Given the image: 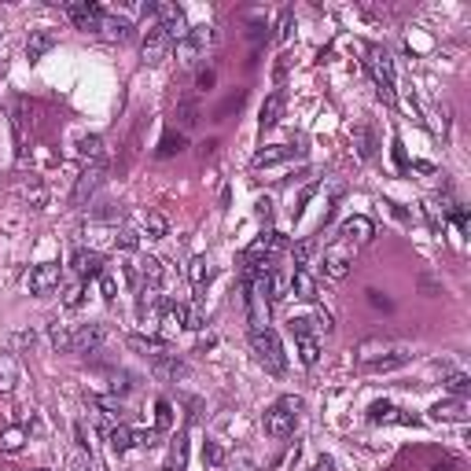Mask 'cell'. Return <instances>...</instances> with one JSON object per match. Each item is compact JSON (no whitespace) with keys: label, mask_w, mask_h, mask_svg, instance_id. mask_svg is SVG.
Returning <instances> with one entry per match:
<instances>
[{"label":"cell","mask_w":471,"mask_h":471,"mask_svg":"<svg viewBox=\"0 0 471 471\" xmlns=\"http://www.w3.org/2000/svg\"><path fill=\"white\" fill-rule=\"evenodd\" d=\"M169 52V37L159 30V23L144 33V41H140V55H144V63H159L162 55Z\"/></svg>","instance_id":"cell-14"},{"label":"cell","mask_w":471,"mask_h":471,"mask_svg":"<svg viewBox=\"0 0 471 471\" xmlns=\"http://www.w3.org/2000/svg\"><path fill=\"white\" fill-rule=\"evenodd\" d=\"M284 115V92H272L265 103H262V129H269V125H276Z\"/></svg>","instance_id":"cell-23"},{"label":"cell","mask_w":471,"mask_h":471,"mask_svg":"<svg viewBox=\"0 0 471 471\" xmlns=\"http://www.w3.org/2000/svg\"><path fill=\"white\" fill-rule=\"evenodd\" d=\"M11 125H15V144H18V159L26 152V100L11 103Z\"/></svg>","instance_id":"cell-19"},{"label":"cell","mask_w":471,"mask_h":471,"mask_svg":"<svg viewBox=\"0 0 471 471\" xmlns=\"http://www.w3.org/2000/svg\"><path fill=\"white\" fill-rule=\"evenodd\" d=\"M184 328L188 332H199L203 328V309H199V302L196 306H184Z\"/></svg>","instance_id":"cell-38"},{"label":"cell","mask_w":471,"mask_h":471,"mask_svg":"<svg viewBox=\"0 0 471 471\" xmlns=\"http://www.w3.org/2000/svg\"><path fill=\"white\" fill-rule=\"evenodd\" d=\"M302 413V398H280L272 405V409L265 413V435H272V438H287L291 431H295V416Z\"/></svg>","instance_id":"cell-3"},{"label":"cell","mask_w":471,"mask_h":471,"mask_svg":"<svg viewBox=\"0 0 471 471\" xmlns=\"http://www.w3.org/2000/svg\"><path fill=\"white\" fill-rule=\"evenodd\" d=\"M70 335H74V332L52 324V346H55V350H70Z\"/></svg>","instance_id":"cell-42"},{"label":"cell","mask_w":471,"mask_h":471,"mask_svg":"<svg viewBox=\"0 0 471 471\" xmlns=\"http://www.w3.org/2000/svg\"><path fill=\"white\" fill-rule=\"evenodd\" d=\"M372 236H376V225L369 218H361V213L346 218V221H342V228H339V240H346V243H369Z\"/></svg>","instance_id":"cell-13"},{"label":"cell","mask_w":471,"mask_h":471,"mask_svg":"<svg viewBox=\"0 0 471 471\" xmlns=\"http://www.w3.org/2000/svg\"><path fill=\"white\" fill-rule=\"evenodd\" d=\"M115 247H122V250H137V247H140V236H137V232H118V236H115Z\"/></svg>","instance_id":"cell-44"},{"label":"cell","mask_w":471,"mask_h":471,"mask_svg":"<svg viewBox=\"0 0 471 471\" xmlns=\"http://www.w3.org/2000/svg\"><path fill=\"white\" fill-rule=\"evenodd\" d=\"M313 324H317L320 332H324V335H328V332H335V324H332V313H328V309H317V317H313Z\"/></svg>","instance_id":"cell-47"},{"label":"cell","mask_w":471,"mask_h":471,"mask_svg":"<svg viewBox=\"0 0 471 471\" xmlns=\"http://www.w3.org/2000/svg\"><path fill=\"white\" fill-rule=\"evenodd\" d=\"M129 346H133V350H140V354H147V357H159V354H169L162 339H144V335H129Z\"/></svg>","instance_id":"cell-27"},{"label":"cell","mask_w":471,"mask_h":471,"mask_svg":"<svg viewBox=\"0 0 471 471\" xmlns=\"http://www.w3.org/2000/svg\"><path fill=\"white\" fill-rule=\"evenodd\" d=\"M196 118H199L196 103H177V125H181V133L191 129V125H196Z\"/></svg>","instance_id":"cell-36"},{"label":"cell","mask_w":471,"mask_h":471,"mask_svg":"<svg viewBox=\"0 0 471 471\" xmlns=\"http://www.w3.org/2000/svg\"><path fill=\"white\" fill-rule=\"evenodd\" d=\"M350 265H354V243L335 240V243L324 250V272L332 276V280H342V276L350 272Z\"/></svg>","instance_id":"cell-6"},{"label":"cell","mask_w":471,"mask_h":471,"mask_svg":"<svg viewBox=\"0 0 471 471\" xmlns=\"http://www.w3.org/2000/svg\"><path fill=\"white\" fill-rule=\"evenodd\" d=\"M431 416H435V420H467V405H464L460 398H453V401H438L435 409H431Z\"/></svg>","instance_id":"cell-22"},{"label":"cell","mask_w":471,"mask_h":471,"mask_svg":"<svg viewBox=\"0 0 471 471\" xmlns=\"http://www.w3.org/2000/svg\"><path fill=\"white\" fill-rule=\"evenodd\" d=\"M213 37H218V33H213V26H196V30H188V37L177 41V59L184 63V67H191V63H196V55L210 45Z\"/></svg>","instance_id":"cell-7"},{"label":"cell","mask_w":471,"mask_h":471,"mask_svg":"<svg viewBox=\"0 0 471 471\" xmlns=\"http://www.w3.org/2000/svg\"><path fill=\"white\" fill-rule=\"evenodd\" d=\"M70 265H74V272H78V280H92V276L103 272V254H100V250H85V247H78V250H74V258H70Z\"/></svg>","instance_id":"cell-12"},{"label":"cell","mask_w":471,"mask_h":471,"mask_svg":"<svg viewBox=\"0 0 471 471\" xmlns=\"http://www.w3.org/2000/svg\"><path fill=\"white\" fill-rule=\"evenodd\" d=\"M100 152H103V137H100V133H89V137L78 140V155H81V159H92V162H96Z\"/></svg>","instance_id":"cell-30"},{"label":"cell","mask_w":471,"mask_h":471,"mask_svg":"<svg viewBox=\"0 0 471 471\" xmlns=\"http://www.w3.org/2000/svg\"><path fill=\"white\" fill-rule=\"evenodd\" d=\"M159 442V431H137V445H147V449H152Z\"/></svg>","instance_id":"cell-51"},{"label":"cell","mask_w":471,"mask_h":471,"mask_svg":"<svg viewBox=\"0 0 471 471\" xmlns=\"http://www.w3.org/2000/svg\"><path fill=\"white\" fill-rule=\"evenodd\" d=\"M55 41H59V37H55L52 30H33V33H30V41H26V59H30V63L45 59V55L55 48Z\"/></svg>","instance_id":"cell-16"},{"label":"cell","mask_w":471,"mask_h":471,"mask_svg":"<svg viewBox=\"0 0 471 471\" xmlns=\"http://www.w3.org/2000/svg\"><path fill=\"white\" fill-rule=\"evenodd\" d=\"M107 339V328L103 324H81L74 335H70V350L74 354H96Z\"/></svg>","instance_id":"cell-10"},{"label":"cell","mask_w":471,"mask_h":471,"mask_svg":"<svg viewBox=\"0 0 471 471\" xmlns=\"http://www.w3.org/2000/svg\"><path fill=\"white\" fill-rule=\"evenodd\" d=\"M81 295H85V287H81V280H78V284H70V287H67V295H63V306H67V309H74V306H81Z\"/></svg>","instance_id":"cell-43"},{"label":"cell","mask_w":471,"mask_h":471,"mask_svg":"<svg viewBox=\"0 0 471 471\" xmlns=\"http://www.w3.org/2000/svg\"><path fill=\"white\" fill-rule=\"evenodd\" d=\"M291 23H295V15H291V8H284L280 11V26H276V37H280V41L291 37Z\"/></svg>","instance_id":"cell-46"},{"label":"cell","mask_w":471,"mask_h":471,"mask_svg":"<svg viewBox=\"0 0 471 471\" xmlns=\"http://www.w3.org/2000/svg\"><path fill=\"white\" fill-rule=\"evenodd\" d=\"M188 280L196 284V291H203V284L210 280V262L203 258V254H199V258H191V265H188Z\"/></svg>","instance_id":"cell-29"},{"label":"cell","mask_w":471,"mask_h":471,"mask_svg":"<svg viewBox=\"0 0 471 471\" xmlns=\"http://www.w3.org/2000/svg\"><path fill=\"white\" fill-rule=\"evenodd\" d=\"M313 247H317L313 240H306V243H298V247H295V265H298V269H302V265H309V258H313Z\"/></svg>","instance_id":"cell-41"},{"label":"cell","mask_w":471,"mask_h":471,"mask_svg":"<svg viewBox=\"0 0 471 471\" xmlns=\"http://www.w3.org/2000/svg\"><path fill=\"white\" fill-rule=\"evenodd\" d=\"M100 287H103V298H107V302H115L118 284H115V276H111V272H100Z\"/></svg>","instance_id":"cell-45"},{"label":"cell","mask_w":471,"mask_h":471,"mask_svg":"<svg viewBox=\"0 0 471 471\" xmlns=\"http://www.w3.org/2000/svg\"><path fill=\"white\" fill-rule=\"evenodd\" d=\"M184 147V133H174L169 129L166 137H162V144H159V159H169V155H177Z\"/></svg>","instance_id":"cell-32"},{"label":"cell","mask_w":471,"mask_h":471,"mask_svg":"<svg viewBox=\"0 0 471 471\" xmlns=\"http://www.w3.org/2000/svg\"><path fill=\"white\" fill-rule=\"evenodd\" d=\"M317 471H335V464H332L328 457H320V460H317Z\"/></svg>","instance_id":"cell-53"},{"label":"cell","mask_w":471,"mask_h":471,"mask_svg":"<svg viewBox=\"0 0 471 471\" xmlns=\"http://www.w3.org/2000/svg\"><path fill=\"white\" fill-rule=\"evenodd\" d=\"M107 438H111V449H115V453H125V449L137 445V431H133V427H125V423L111 427V435H107Z\"/></svg>","instance_id":"cell-24"},{"label":"cell","mask_w":471,"mask_h":471,"mask_svg":"<svg viewBox=\"0 0 471 471\" xmlns=\"http://www.w3.org/2000/svg\"><path fill=\"white\" fill-rule=\"evenodd\" d=\"M96 33L103 41H118V45H125V41L133 37V23H125V18H118V15H103V23H100Z\"/></svg>","instance_id":"cell-15"},{"label":"cell","mask_w":471,"mask_h":471,"mask_svg":"<svg viewBox=\"0 0 471 471\" xmlns=\"http://www.w3.org/2000/svg\"><path fill=\"white\" fill-rule=\"evenodd\" d=\"M196 85H199V89H210V85H213V70H199Z\"/></svg>","instance_id":"cell-52"},{"label":"cell","mask_w":471,"mask_h":471,"mask_svg":"<svg viewBox=\"0 0 471 471\" xmlns=\"http://www.w3.org/2000/svg\"><path fill=\"white\" fill-rule=\"evenodd\" d=\"M291 295L302 298V302H317V280L306 269H295L291 272Z\"/></svg>","instance_id":"cell-17"},{"label":"cell","mask_w":471,"mask_h":471,"mask_svg":"<svg viewBox=\"0 0 471 471\" xmlns=\"http://www.w3.org/2000/svg\"><path fill=\"white\" fill-rule=\"evenodd\" d=\"M155 372H159V376H181L184 365H181L174 354H159V357H155Z\"/></svg>","instance_id":"cell-33"},{"label":"cell","mask_w":471,"mask_h":471,"mask_svg":"<svg viewBox=\"0 0 471 471\" xmlns=\"http://www.w3.org/2000/svg\"><path fill=\"white\" fill-rule=\"evenodd\" d=\"M144 228H147V240H166V232H169V221L162 218L159 210H152L144 218Z\"/></svg>","instance_id":"cell-28"},{"label":"cell","mask_w":471,"mask_h":471,"mask_svg":"<svg viewBox=\"0 0 471 471\" xmlns=\"http://www.w3.org/2000/svg\"><path fill=\"white\" fill-rule=\"evenodd\" d=\"M369 420L372 423H413L409 416H398V409H394V405H387V401H376L372 409H369Z\"/></svg>","instance_id":"cell-21"},{"label":"cell","mask_w":471,"mask_h":471,"mask_svg":"<svg viewBox=\"0 0 471 471\" xmlns=\"http://www.w3.org/2000/svg\"><path fill=\"white\" fill-rule=\"evenodd\" d=\"M37 471H48V467H37Z\"/></svg>","instance_id":"cell-54"},{"label":"cell","mask_w":471,"mask_h":471,"mask_svg":"<svg viewBox=\"0 0 471 471\" xmlns=\"http://www.w3.org/2000/svg\"><path fill=\"white\" fill-rule=\"evenodd\" d=\"M67 15L74 18V26H78V30H85V33L92 30V33H96L107 11L96 4V0H78V4H67Z\"/></svg>","instance_id":"cell-9"},{"label":"cell","mask_w":471,"mask_h":471,"mask_svg":"<svg viewBox=\"0 0 471 471\" xmlns=\"http://www.w3.org/2000/svg\"><path fill=\"white\" fill-rule=\"evenodd\" d=\"M18 383V361L15 354H0V394H11Z\"/></svg>","instance_id":"cell-20"},{"label":"cell","mask_w":471,"mask_h":471,"mask_svg":"<svg viewBox=\"0 0 471 471\" xmlns=\"http://www.w3.org/2000/svg\"><path fill=\"white\" fill-rule=\"evenodd\" d=\"M287 328H291L295 339H302V335L313 332V320H309V317H291V320H287Z\"/></svg>","instance_id":"cell-39"},{"label":"cell","mask_w":471,"mask_h":471,"mask_svg":"<svg viewBox=\"0 0 471 471\" xmlns=\"http://www.w3.org/2000/svg\"><path fill=\"white\" fill-rule=\"evenodd\" d=\"M155 309H162V295H159V287H140V302H137V313L140 317H147V313H155Z\"/></svg>","instance_id":"cell-26"},{"label":"cell","mask_w":471,"mask_h":471,"mask_svg":"<svg viewBox=\"0 0 471 471\" xmlns=\"http://www.w3.org/2000/svg\"><path fill=\"white\" fill-rule=\"evenodd\" d=\"M445 387H449V391H453V394H457V398L464 401V398H467V391H471V379H467L464 372H449Z\"/></svg>","instance_id":"cell-35"},{"label":"cell","mask_w":471,"mask_h":471,"mask_svg":"<svg viewBox=\"0 0 471 471\" xmlns=\"http://www.w3.org/2000/svg\"><path fill=\"white\" fill-rule=\"evenodd\" d=\"M413 354H409V346L405 342H398V339H365L357 346V361L365 369H372V372H387V369H398V365H405Z\"/></svg>","instance_id":"cell-1"},{"label":"cell","mask_w":471,"mask_h":471,"mask_svg":"<svg viewBox=\"0 0 471 471\" xmlns=\"http://www.w3.org/2000/svg\"><path fill=\"white\" fill-rule=\"evenodd\" d=\"M250 346H254V354H258V361L265 365V372L280 376V372L287 369V354H284V346H280V335H276L272 328L250 332Z\"/></svg>","instance_id":"cell-2"},{"label":"cell","mask_w":471,"mask_h":471,"mask_svg":"<svg viewBox=\"0 0 471 471\" xmlns=\"http://www.w3.org/2000/svg\"><path fill=\"white\" fill-rule=\"evenodd\" d=\"M254 213H258V221H272V199H258L254 203Z\"/></svg>","instance_id":"cell-48"},{"label":"cell","mask_w":471,"mask_h":471,"mask_svg":"<svg viewBox=\"0 0 471 471\" xmlns=\"http://www.w3.org/2000/svg\"><path fill=\"white\" fill-rule=\"evenodd\" d=\"M298 155V147H287V144H272V147H262L258 155H254V169H262V166H272V162H284Z\"/></svg>","instance_id":"cell-18"},{"label":"cell","mask_w":471,"mask_h":471,"mask_svg":"<svg viewBox=\"0 0 471 471\" xmlns=\"http://www.w3.org/2000/svg\"><path fill=\"white\" fill-rule=\"evenodd\" d=\"M59 280H63V269H59L55 262L37 265V269L26 276V284H30V291H33V295H48V291H55V287H59Z\"/></svg>","instance_id":"cell-11"},{"label":"cell","mask_w":471,"mask_h":471,"mask_svg":"<svg viewBox=\"0 0 471 471\" xmlns=\"http://www.w3.org/2000/svg\"><path fill=\"white\" fill-rule=\"evenodd\" d=\"M298 361H302V365H317V361H320V346H317L313 335L298 339Z\"/></svg>","instance_id":"cell-31"},{"label":"cell","mask_w":471,"mask_h":471,"mask_svg":"<svg viewBox=\"0 0 471 471\" xmlns=\"http://www.w3.org/2000/svg\"><path fill=\"white\" fill-rule=\"evenodd\" d=\"M96 405H100V409H107L111 416H118V413H122V401H118V398H96Z\"/></svg>","instance_id":"cell-49"},{"label":"cell","mask_w":471,"mask_h":471,"mask_svg":"<svg viewBox=\"0 0 471 471\" xmlns=\"http://www.w3.org/2000/svg\"><path fill=\"white\" fill-rule=\"evenodd\" d=\"M203 460L210 467H225V449H221V442H206L203 445Z\"/></svg>","instance_id":"cell-37"},{"label":"cell","mask_w":471,"mask_h":471,"mask_svg":"<svg viewBox=\"0 0 471 471\" xmlns=\"http://www.w3.org/2000/svg\"><path fill=\"white\" fill-rule=\"evenodd\" d=\"M372 152H376V137H372L369 125H361V129H357V155L361 159H372Z\"/></svg>","instance_id":"cell-34"},{"label":"cell","mask_w":471,"mask_h":471,"mask_svg":"<svg viewBox=\"0 0 471 471\" xmlns=\"http://www.w3.org/2000/svg\"><path fill=\"white\" fill-rule=\"evenodd\" d=\"M369 70H372V81L383 96V103H394V63L387 55V48H369Z\"/></svg>","instance_id":"cell-4"},{"label":"cell","mask_w":471,"mask_h":471,"mask_svg":"<svg viewBox=\"0 0 471 471\" xmlns=\"http://www.w3.org/2000/svg\"><path fill=\"white\" fill-rule=\"evenodd\" d=\"M155 413H159V431H169V423H174V405L162 398V401L155 405Z\"/></svg>","instance_id":"cell-40"},{"label":"cell","mask_w":471,"mask_h":471,"mask_svg":"<svg viewBox=\"0 0 471 471\" xmlns=\"http://www.w3.org/2000/svg\"><path fill=\"white\" fill-rule=\"evenodd\" d=\"M70 471H92V457H85V453H78V457L70 460Z\"/></svg>","instance_id":"cell-50"},{"label":"cell","mask_w":471,"mask_h":471,"mask_svg":"<svg viewBox=\"0 0 471 471\" xmlns=\"http://www.w3.org/2000/svg\"><path fill=\"white\" fill-rule=\"evenodd\" d=\"M152 15H159V30L169 37V45H177V41H184V37H188L184 11H181L177 4H155V11H152Z\"/></svg>","instance_id":"cell-5"},{"label":"cell","mask_w":471,"mask_h":471,"mask_svg":"<svg viewBox=\"0 0 471 471\" xmlns=\"http://www.w3.org/2000/svg\"><path fill=\"white\" fill-rule=\"evenodd\" d=\"M23 445H26V427H8L0 435V453H18Z\"/></svg>","instance_id":"cell-25"},{"label":"cell","mask_w":471,"mask_h":471,"mask_svg":"<svg viewBox=\"0 0 471 471\" xmlns=\"http://www.w3.org/2000/svg\"><path fill=\"white\" fill-rule=\"evenodd\" d=\"M103 159H96V162H89L81 169V177H78V184H74V191H70V203L74 206H85V199L92 196V191L100 188V181H103Z\"/></svg>","instance_id":"cell-8"}]
</instances>
